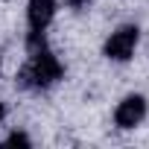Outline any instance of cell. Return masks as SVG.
Returning a JSON list of instances; mask_svg holds the SVG:
<instances>
[{"mask_svg":"<svg viewBox=\"0 0 149 149\" xmlns=\"http://www.w3.org/2000/svg\"><path fill=\"white\" fill-rule=\"evenodd\" d=\"M61 76H64V64L50 53V47H41V50H32L29 53V61L18 70L15 82L24 91H47Z\"/></svg>","mask_w":149,"mask_h":149,"instance_id":"1","label":"cell"},{"mask_svg":"<svg viewBox=\"0 0 149 149\" xmlns=\"http://www.w3.org/2000/svg\"><path fill=\"white\" fill-rule=\"evenodd\" d=\"M137 41H140V29H137L134 24H123V26H117V29L108 35L102 53H105V58H111V61H129V58L134 56Z\"/></svg>","mask_w":149,"mask_h":149,"instance_id":"2","label":"cell"},{"mask_svg":"<svg viewBox=\"0 0 149 149\" xmlns=\"http://www.w3.org/2000/svg\"><path fill=\"white\" fill-rule=\"evenodd\" d=\"M146 117V100L140 94H129L126 100H120V105L114 108V123L117 129H134L140 126Z\"/></svg>","mask_w":149,"mask_h":149,"instance_id":"3","label":"cell"},{"mask_svg":"<svg viewBox=\"0 0 149 149\" xmlns=\"http://www.w3.org/2000/svg\"><path fill=\"white\" fill-rule=\"evenodd\" d=\"M56 9H58L56 0H29V6H26L29 32H47V26L56 18Z\"/></svg>","mask_w":149,"mask_h":149,"instance_id":"4","label":"cell"},{"mask_svg":"<svg viewBox=\"0 0 149 149\" xmlns=\"http://www.w3.org/2000/svg\"><path fill=\"white\" fill-rule=\"evenodd\" d=\"M29 143H32V140H29L24 132H12V134L3 140V146H29Z\"/></svg>","mask_w":149,"mask_h":149,"instance_id":"5","label":"cell"},{"mask_svg":"<svg viewBox=\"0 0 149 149\" xmlns=\"http://www.w3.org/2000/svg\"><path fill=\"white\" fill-rule=\"evenodd\" d=\"M64 3H67L70 9H76V12H82V9H88V3H91V0H64Z\"/></svg>","mask_w":149,"mask_h":149,"instance_id":"6","label":"cell"},{"mask_svg":"<svg viewBox=\"0 0 149 149\" xmlns=\"http://www.w3.org/2000/svg\"><path fill=\"white\" fill-rule=\"evenodd\" d=\"M6 117V108H3V102H0V120H3Z\"/></svg>","mask_w":149,"mask_h":149,"instance_id":"7","label":"cell"}]
</instances>
